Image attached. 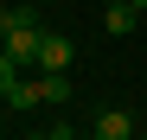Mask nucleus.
Listing matches in <instances>:
<instances>
[{"instance_id": "obj_8", "label": "nucleus", "mask_w": 147, "mask_h": 140, "mask_svg": "<svg viewBox=\"0 0 147 140\" xmlns=\"http://www.w3.org/2000/svg\"><path fill=\"white\" fill-rule=\"evenodd\" d=\"M13 83H19V64H13L7 51H0V96H7V89H13Z\"/></svg>"}, {"instance_id": "obj_1", "label": "nucleus", "mask_w": 147, "mask_h": 140, "mask_svg": "<svg viewBox=\"0 0 147 140\" xmlns=\"http://www.w3.org/2000/svg\"><path fill=\"white\" fill-rule=\"evenodd\" d=\"M0 51H7L19 70H32L38 51H45V26H19V32H7V38H0Z\"/></svg>"}, {"instance_id": "obj_10", "label": "nucleus", "mask_w": 147, "mask_h": 140, "mask_svg": "<svg viewBox=\"0 0 147 140\" xmlns=\"http://www.w3.org/2000/svg\"><path fill=\"white\" fill-rule=\"evenodd\" d=\"M128 7H134V13H147V0H128Z\"/></svg>"}, {"instance_id": "obj_3", "label": "nucleus", "mask_w": 147, "mask_h": 140, "mask_svg": "<svg viewBox=\"0 0 147 140\" xmlns=\"http://www.w3.org/2000/svg\"><path fill=\"white\" fill-rule=\"evenodd\" d=\"M70 57H77V45H70L64 32H45V51H38V70H70Z\"/></svg>"}, {"instance_id": "obj_14", "label": "nucleus", "mask_w": 147, "mask_h": 140, "mask_svg": "<svg viewBox=\"0 0 147 140\" xmlns=\"http://www.w3.org/2000/svg\"><path fill=\"white\" fill-rule=\"evenodd\" d=\"M109 7H115V0H109Z\"/></svg>"}, {"instance_id": "obj_12", "label": "nucleus", "mask_w": 147, "mask_h": 140, "mask_svg": "<svg viewBox=\"0 0 147 140\" xmlns=\"http://www.w3.org/2000/svg\"><path fill=\"white\" fill-rule=\"evenodd\" d=\"M38 7H51V0H38Z\"/></svg>"}, {"instance_id": "obj_11", "label": "nucleus", "mask_w": 147, "mask_h": 140, "mask_svg": "<svg viewBox=\"0 0 147 140\" xmlns=\"http://www.w3.org/2000/svg\"><path fill=\"white\" fill-rule=\"evenodd\" d=\"M32 140H58V134H32Z\"/></svg>"}, {"instance_id": "obj_2", "label": "nucleus", "mask_w": 147, "mask_h": 140, "mask_svg": "<svg viewBox=\"0 0 147 140\" xmlns=\"http://www.w3.org/2000/svg\"><path fill=\"white\" fill-rule=\"evenodd\" d=\"M90 134H96V140H134V121H128V108H102Z\"/></svg>"}, {"instance_id": "obj_13", "label": "nucleus", "mask_w": 147, "mask_h": 140, "mask_svg": "<svg viewBox=\"0 0 147 140\" xmlns=\"http://www.w3.org/2000/svg\"><path fill=\"white\" fill-rule=\"evenodd\" d=\"M134 140H147V134H134Z\"/></svg>"}, {"instance_id": "obj_5", "label": "nucleus", "mask_w": 147, "mask_h": 140, "mask_svg": "<svg viewBox=\"0 0 147 140\" xmlns=\"http://www.w3.org/2000/svg\"><path fill=\"white\" fill-rule=\"evenodd\" d=\"M19 26H38V0H19V7H0V38L19 32Z\"/></svg>"}, {"instance_id": "obj_6", "label": "nucleus", "mask_w": 147, "mask_h": 140, "mask_svg": "<svg viewBox=\"0 0 147 140\" xmlns=\"http://www.w3.org/2000/svg\"><path fill=\"white\" fill-rule=\"evenodd\" d=\"M134 19H141V13L128 7V0H115V7L102 13V32H115V38H128V32H134Z\"/></svg>"}, {"instance_id": "obj_9", "label": "nucleus", "mask_w": 147, "mask_h": 140, "mask_svg": "<svg viewBox=\"0 0 147 140\" xmlns=\"http://www.w3.org/2000/svg\"><path fill=\"white\" fill-rule=\"evenodd\" d=\"M58 140H96V134H77V127H51Z\"/></svg>"}, {"instance_id": "obj_7", "label": "nucleus", "mask_w": 147, "mask_h": 140, "mask_svg": "<svg viewBox=\"0 0 147 140\" xmlns=\"http://www.w3.org/2000/svg\"><path fill=\"white\" fill-rule=\"evenodd\" d=\"M45 77V102H70V70H38Z\"/></svg>"}, {"instance_id": "obj_4", "label": "nucleus", "mask_w": 147, "mask_h": 140, "mask_svg": "<svg viewBox=\"0 0 147 140\" xmlns=\"http://www.w3.org/2000/svg\"><path fill=\"white\" fill-rule=\"evenodd\" d=\"M7 102H13L19 115H26V108H38V102H45V77H19V83L7 89Z\"/></svg>"}]
</instances>
